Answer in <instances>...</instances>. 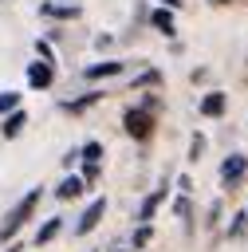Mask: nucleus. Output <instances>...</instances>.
<instances>
[{"label":"nucleus","instance_id":"7","mask_svg":"<svg viewBox=\"0 0 248 252\" xmlns=\"http://www.w3.org/2000/svg\"><path fill=\"white\" fill-rule=\"evenodd\" d=\"M24 126H28V110H20V106H16V110H8V114H4V126H0V134H4V138H16Z\"/></svg>","mask_w":248,"mask_h":252},{"label":"nucleus","instance_id":"16","mask_svg":"<svg viewBox=\"0 0 248 252\" xmlns=\"http://www.w3.org/2000/svg\"><path fill=\"white\" fill-rule=\"evenodd\" d=\"M20 106V94L16 91H0V114H8V110H16Z\"/></svg>","mask_w":248,"mask_h":252},{"label":"nucleus","instance_id":"11","mask_svg":"<svg viewBox=\"0 0 248 252\" xmlns=\"http://www.w3.org/2000/svg\"><path fill=\"white\" fill-rule=\"evenodd\" d=\"M83 189H87V185H83V177H63V181H59V189H55V197H59V201H71V197H79Z\"/></svg>","mask_w":248,"mask_h":252},{"label":"nucleus","instance_id":"18","mask_svg":"<svg viewBox=\"0 0 248 252\" xmlns=\"http://www.w3.org/2000/svg\"><path fill=\"white\" fill-rule=\"evenodd\" d=\"M244 224H248V213H236V217H232V228H228V236H240V232H244Z\"/></svg>","mask_w":248,"mask_h":252},{"label":"nucleus","instance_id":"19","mask_svg":"<svg viewBox=\"0 0 248 252\" xmlns=\"http://www.w3.org/2000/svg\"><path fill=\"white\" fill-rule=\"evenodd\" d=\"M150 236H154V232H150V224H142V228L134 232V248H146V244H150Z\"/></svg>","mask_w":248,"mask_h":252},{"label":"nucleus","instance_id":"2","mask_svg":"<svg viewBox=\"0 0 248 252\" xmlns=\"http://www.w3.org/2000/svg\"><path fill=\"white\" fill-rule=\"evenodd\" d=\"M122 126H126V134L134 138V142H146V138H154V110H146V106H134V110H126L122 114Z\"/></svg>","mask_w":248,"mask_h":252},{"label":"nucleus","instance_id":"10","mask_svg":"<svg viewBox=\"0 0 248 252\" xmlns=\"http://www.w3.org/2000/svg\"><path fill=\"white\" fill-rule=\"evenodd\" d=\"M59 232H63V217H51V220H43V224H39V232H35V244H51Z\"/></svg>","mask_w":248,"mask_h":252},{"label":"nucleus","instance_id":"13","mask_svg":"<svg viewBox=\"0 0 248 252\" xmlns=\"http://www.w3.org/2000/svg\"><path fill=\"white\" fill-rule=\"evenodd\" d=\"M79 161H83V165H98V161H102V142H87V146L79 150Z\"/></svg>","mask_w":248,"mask_h":252},{"label":"nucleus","instance_id":"12","mask_svg":"<svg viewBox=\"0 0 248 252\" xmlns=\"http://www.w3.org/2000/svg\"><path fill=\"white\" fill-rule=\"evenodd\" d=\"M161 201H165V185H161V189H154V193L142 201V213H138V220H154V213H157V205H161Z\"/></svg>","mask_w":248,"mask_h":252},{"label":"nucleus","instance_id":"8","mask_svg":"<svg viewBox=\"0 0 248 252\" xmlns=\"http://www.w3.org/2000/svg\"><path fill=\"white\" fill-rule=\"evenodd\" d=\"M118 71H122L118 59H102V63H91L83 75H87V79H110V75H118Z\"/></svg>","mask_w":248,"mask_h":252},{"label":"nucleus","instance_id":"5","mask_svg":"<svg viewBox=\"0 0 248 252\" xmlns=\"http://www.w3.org/2000/svg\"><path fill=\"white\" fill-rule=\"evenodd\" d=\"M244 169H248V158H244V154H228V158H224V165H220V181H224V185H232V181H240V177H244Z\"/></svg>","mask_w":248,"mask_h":252},{"label":"nucleus","instance_id":"23","mask_svg":"<svg viewBox=\"0 0 248 252\" xmlns=\"http://www.w3.org/2000/svg\"><path fill=\"white\" fill-rule=\"evenodd\" d=\"M213 4H228V0H213Z\"/></svg>","mask_w":248,"mask_h":252},{"label":"nucleus","instance_id":"9","mask_svg":"<svg viewBox=\"0 0 248 252\" xmlns=\"http://www.w3.org/2000/svg\"><path fill=\"white\" fill-rule=\"evenodd\" d=\"M98 98H102V91H87V94H79V98L63 102V110H71V114H83V110H91V106H94Z\"/></svg>","mask_w":248,"mask_h":252},{"label":"nucleus","instance_id":"15","mask_svg":"<svg viewBox=\"0 0 248 252\" xmlns=\"http://www.w3.org/2000/svg\"><path fill=\"white\" fill-rule=\"evenodd\" d=\"M39 12H43V16H55V20H75V16H79V8H75V4H71V8H59V4H43Z\"/></svg>","mask_w":248,"mask_h":252},{"label":"nucleus","instance_id":"20","mask_svg":"<svg viewBox=\"0 0 248 252\" xmlns=\"http://www.w3.org/2000/svg\"><path fill=\"white\" fill-rule=\"evenodd\" d=\"M35 51H39V59H43V63H51V59H55V55H51V43H43V39H35Z\"/></svg>","mask_w":248,"mask_h":252},{"label":"nucleus","instance_id":"22","mask_svg":"<svg viewBox=\"0 0 248 252\" xmlns=\"http://www.w3.org/2000/svg\"><path fill=\"white\" fill-rule=\"evenodd\" d=\"M8 252H24V248H20V244H12V248H8Z\"/></svg>","mask_w":248,"mask_h":252},{"label":"nucleus","instance_id":"1","mask_svg":"<svg viewBox=\"0 0 248 252\" xmlns=\"http://www.w3.org/2000/svg\"><path fill=\"white\" fill-rule=\"evenodd\" d=\"M39 197H43V189H28L20 201H16V209L4 217V224H0V240H12L28 220H31V213H35V205H39Z\"/></svg>","mask_w":248,"mask_h":252},{"label":"nucleus","instance_id":"4","mask_svg":"<svg viewBox=\"0 0 248 252\" xmlns=\"http://www.w3.org/2000/svg\"><path fill=\"white\" fill-rule=\"evenodd\" d=\"M102 213H106V201H102V197H94V201L83 209V217H79V224H75V236H87V232L102 220Z\"/></svg>","mask_w":248,"mask_h":252},{"label":"nucleus","instance_id":"3","mask_svg":"<svg viewBox=\"0 0 248 252\" xmlns=\"http://www.w3.org/2000/svg\"><path fill=\"white\" fill-rule=\"evenodd\" d=\"M51 83H55V63H43V59L28 63V87L43 91V87H51Z\"/></svg>","mask_w":248,"mask_h":252},{"label":"nucleus","instance_id":"17","mask_svg":"<svg viewBox=\"0 0 248 252\" xmlns=\"http://www.w3.org/2000/svg\"><path fill=\"white\" fill-rule=\"evenodd\" d=\"M201 154H205V138H201V134H197V138H193V142H189V161H197V158H201Z\"/></svg>","mask_w":248,"mask_h":252},{"label":"nucleus","instance_id":"21","mask_svg":"<svg viewBox=\"0 0 248 252\" xmlns=\"http://www.w3.org/2000/svg\"><path fill=\"white\" fill-rule=\"evenodd\" d=\"M161 4H165V8H177V4H181V0H161Z\"/></svg>","mask_w":248,"mask_h":252},{"label":"nucleus","instance_id":"6","mask_svg":"<svg viewBox=\"0 0 248 252\" xmlns=\"http://www.w3.org/2000/svg\"><path fill=\"white\" fill-rule=\"evenodd\" d=\"M224 102H228V94L209 91V94L201 98V114H205V118H220V114H224Z\"/></svg>","mask_w":248,"mask_h":252},{"label":"nucleus","instance_id":"14","mask_svg":"<svg viewBox=\"0 0 248 252\" xmlns=\"http://www.w3.org/2000/svg\"><path fill=\"white\" fill-rule=\"evenodd\" d=\"M150 20H154V28H157V32L173 35V12H169V8H157V12L150 16Z\"/></svg>","mask_w":248,"mask_h":252}]
</instances>
